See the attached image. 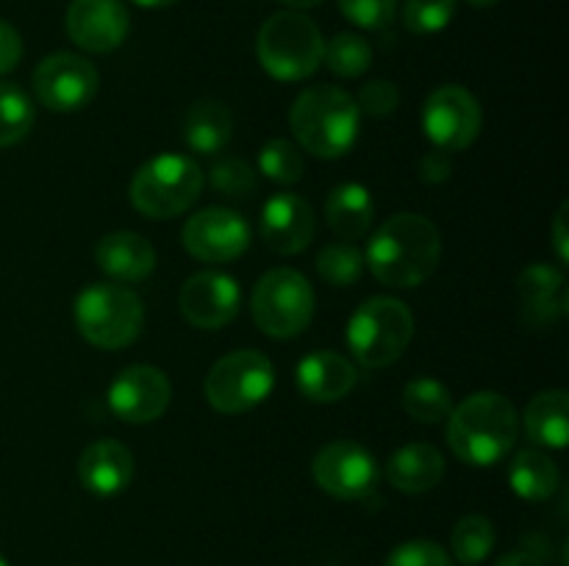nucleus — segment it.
I'll use <instances>...</instances> for the list:
<instances>
[{
  "label": "nucleus",
  "mask_w": 569,
  "mask_h": 566,
  "mask_svg": "<svg viewBox=\"0 0 569 566\" xmlns=\"http://www.w3.org/2000/svg\"><path fill=\"white\" fill-rule=\"evenodd\" d=\"M233 133V117L220 100H200L183 120V142L200 155H214L226 150Z\"/></svg>",
  "instance_id": "nucleus-25"
},
{
  "label": "nucleus",
  "mask_w": 569,
  "mask_h": 566,
  "mask_svg": "<svg viewBox=\"0 0 569 566\" xmlns=\"http://www.w3.org/2000/svg\"><path fill=\"white\" fill-rule=\"evenodd\" d=\"M315 481L337 499H365L378 486L376 455L359 442H331L315 455Z\"/></svg>",
  "instance_id": "nucleus-12"
},
{
  "label": "nucleus",
  "mask_w": 569,
  "mask_h": 566,
  "mask_svg": "<svg viewBox=\"0 0 569 566\" xmlns=\"http://www.w3.org/2000/svg\"><path fill=\"white\" fill-rule=\"evenodd\" d=\"M131 3L142 6V9H164V6L178 3V0H131Z\"/></svg>",
  "instance_id": "nucleus-42"
},
{
  "label": "nucleus",
  "mask_w": 569,
  "mask_h": 566,
  "mask_svg": "<svg viewBox=\"0 0 569 566\" xmlns=\"http://www.w3.org/2000/svg\"><path fill=\"white\" fill-rule=\"evenodd\" d=\"M76 327L100 350L128 347L139 338L144 322L142 300L122 283H89L72 305Z\"/></svg>",
  "instance_id": "nucleus-5"
},
{
  "label": "nucleus",
  "mask_w": 569,
  "mask_h": 566,
  "mask_svg": "<svg viewBox=\"0 0 569 566\" xmlns=\"http://www.w3.org/2000/svg\"><path fill=\"white\" fill-rule=\"evenodd\" d=\"M383 566H453L448 549L433 542H406L387 555Z\"/></svg>",
  "instance_id": "nucleus-36"
},
{
  "label": "nucleus",
  "mask_w": 569,
  "mask_h": 566,
  "mask_svg": "<svg viewBox=\"0 0 569 566\" xmlns=\"http://www.w3.org/2000/svg\"><path fill=\"white\" fill-rule=\"evenodd\" d=\"M442 259V236L422 214H395L378 228L367 244L365 264L392 289L422 286Z\"/></svg>",
  "instance_id": "nucleus-1"
},
{
  "label": "nucleus",
  "mask_w": 569,
  "mask_h": 566,
  "mask_svg": "<svg viewBox=\"0 0 569 566\" xmlns=\"http://www.w3.org/2000/svg\"><path fill=\"white\" fill-rule=\"evenodd\" d=\"M133 455L126 444L114 438L89 444L78 461V481L94 497H117L131 486Z\"/></svg>",
  "instance_id": "nucleus-18"
},
{
  "label": "nucleus",
  "mask_w": 569,
  "mask_h": 566,
  "mask_svg": "<svg viewBox=\"0 0 569 566\" xmlns=\"http://www.w3.org/2000/svg\"><path fill=\"white\" fill-rule=\"evenodd\" d=\"M337 3L353 26L367 28V31H383L395 20V9H398V0H337Z\"/></svg>",
  "instance_id": "nucleus-35"
},
{
  "label": "nucleus",
  "mask_w": 569,
  "mask_h": 566,
  "mask_svg": "<svg viewBox=\"0 0 569 566\" xmlns=\"http://www.w3.org/2000/svg\"><path fill=\"white\" fill-rule=\"evenodd\" d=\"M203 192V172L189 155L164 153L137 170L131 181V203L150 220L183 214Z\"/></svg>",
  "instance_id": "nucleus-7"
},
{
  "label": "nucleus",
  "mask_w": 569,
  "mask_h": 566,
  "mask_svg": "<svg viewBox=\"0 0 569 566\" xmlns=\"http://www.w3.org/2000/svg\"><path fill=\"white\" fill-rule=\"evenodd\" d=\"M289 125L303 150L317 159H339L350 153L361 128V111L353 94L339 87L303 89L289 111Z\"/></svg>",
  "instance_id": "nucleus-3"
},
{
  "label": "nucleus",
  "mask_w": 569,
  "mask_h": 566,
  "mask_svg": "<svg viewBox=\"0 0 569 566\" xmlns=\"http://www.w3.org/2000/svg\"><path fill=\"white\" fill-rule=\"evenodd\" d=\"M172 400V386L159 366L133 364L109 386V408L131 425L156 422Z\"/></svg>",
  "instance_id": "nucleus-14"
},
{
  "label": "nucleus",
  "mask_w": 569,
  "mask_h": 566,
  "mask_svg": "<svg viewBox=\"0 0 569 566\" xmlns=\"http://www.w3.org/2000/svg\"><path fill=\"white\" fill-rule=\"evenodd\" d=\"M520 436V416L509 397L476 392L450 411L448 444L465 464L492 466L511 453Z\"/></svg>",
  "instance_id": "nucleus-2"
},
{
  "label": "nucleus",
  "mask_w": 569,
  "mask_h": 566,
  "mask_svg": "<svg viewBox=\"0 0 569 566\" xmlns=\"http://www.w3.org/2000/svg\"><path fill=\"white\" fill-rule=\"evenodd\" d=\"M567 203H561L559 214H556V222H553V247H556V255H559L561 264H567L569 259V250H567Z\"/></svg>",
  "instance_id": "nucleus-40"
},
{
  "label": "nucleus",
  "mask_w": 569,
  "mask_h": 566,
  "mask_svg": "<svg viewBox=\"0 0 569 566\" xmlns=\"http://www.w3.org/2000/svg\"><path fill=\"white\" fill-rule=\"evenodd\" d=\"M211 186L226 198H248L256 189V172L242 159H222L211 166Z\"/></svg>",
  "instance_id": "nucleus-34"
},
{
  "label": "nucleus",
  "mask_w": 569,
  "mask_h": 566,
  "mask_svg": "<svg viewBox=\"0 0 569 566\" xmlns=\"http://www.w3.org/2000/svg\"><path fill=\"white\" fill-rule=\"evenodd\" d=\"M0 566H9V564H6V558H3V555H0Z\"/></svg>",
  "instance_id": "nucleus-45"
},
{
  "label": "nucleus",
  "mask_w": 569,
  "mask_h": 566,
  "mask_svg": "<svg viewBox=\"0 0 569 566\" xmlns=\"http://www.w3.org/2000/svg\"><path fill=\"white\" fill-rule=\"evenodd\" d=\"M420 175H422V181H428V183H442L445 178L450 175L448 153H445V150H431V153L422 159Z\"/></svg>",
  "instance_id": "nucleus-39"
},
{
  "label": "nucleus",
  "mask_w": 569,
  "mask_h": 566,
  "mask_svg": "<svg viewBox=\"0 0 569 566\" xmlns=\"http://www.w3.org/2000/svg\"><path fill=\"white\" fill-rule=\"evenodd\" d=\"M317 216L309 200L295 192L272 194L261 211V239L272 253L295 255L315 239Z\"/></svg>",
  "instance_id": "nucleus-17"
},
{
  "label": "nucleus",
  "mask_w": 569,
  "mask_h": 566,
  "mask_svg": "<svg viewBox=\"0 0 569 566\" xmlns=\"http://www.w3.org/2000/svg\"><path fill=\"white\" fill-rule=\"evenodd\" d=\"M37 111L17 83L0 81V148L22 142L31 133Z\"/></svg>",
  "instance_id": "nucleus-29"
},
{
  "label": "nucleus",
  "mask_w": 569,
  "mask_h": 566,
  "mask_svg": "<svg viewBox=\"0 0 569 566\" xmlns=\"http://www.w3.org/2000/svg\"><path fill=\"white\" fill-rule=\"evenodd\" d=\"M456 14V0H406L403 22L411 33H439L450 26Z\"/></svg>",
  "instance_id": "nucleus-33"
},
{
  "label": "nucleus",
  "mask_w": 569,
  "mask_h": 566,
  "mask_svg": "<svg viewBox=\"0 0 569 566\" xmlns=\"http://www.w3.org/2000/svg\"><path fill=\"white\" fill-rule=\"evenodd\" d=\"M403 408L411 420L422 422V425H437L445 416H450L453 397L445 383L433 381V377H417V381L406 383Z\"/></svg>",
  "instance_id": "nucleus-27"
},
{
  "label": "nucleus",
  "mask_w": 569,
  "mask_h": 566,
  "mask_svg": "<svg viewBox=\"0 0 569 566\" xmlns=\"http://www.w3.org/2000/svg\"><path fill=\"white\" fill-rule=\"evenodd\" d=\"M131 28L122 0H72L67 9V33L87 53H111Z\"/></svg>",
  "instance_id": "nucleus-16"
},
{
  "label": "nucleus",
  "mask_w": 569,
  "mask_h": 566,
  "mask_svg": "<svg viewBox=\"0 0 569 566\" xmlns=\"http://www.w3.org/2000/svg\"><path fill=\"white\" fill-rule=\"evenodd\" d=\"M322 39L320 28L303 17L300 11H278L256 37V55L264 72L276 81H303L315 75L322 64Z\"/></svg>",
  "instance_id": "nucleus-6"
},
{
  "label": "nucleus",
  "mask_w": 569,
  "mask_h": 566,
  "mask_svg": "<svg viewBox=\"0 0 569 566\" xmlns=\"http://www.w3.org/2000/svg\"><path fill=\"white\" fill-rule=\"evenodd\" d=\"M372 216H376L372 194L361 183H339L328 194L326 220L331 225V231L339 239H345V242H353V239L365 236L372 225Z\"/></svg>",
  "instance_id": "nucleus-23"
},
{
  "label": "nucleus",
  "mask_w": 569,
  "mask_h": 566,
  "mask_svg": "<svg viewBox=\"0 0 569 566\" xmlns=\"http://www.w3.org/2000/svg\"><path fill=\"white\" fill-rule=\"evenodd\" d=\"M495 566H548V564H545L537 553H531V549H515V553H506Z\"/></svg>",
  "instance_id": "nucleus-41"
},
{
  "label": "nucleus",
  "mask_w": 569,
  "mask_h": 566,
  "mask_svg": "<svg viewBox=\"0 0 569 566\" xmlns=\"http://www.w3.org/2000/svg\"><path fill=\"white\" fill-rule=\"evenodd\" d=\"M100 78L92 61H87L78 53H59L48 55L39 61L33 70V92L37 100L50 111H78L92 103L98 94Z\"/></svg>",
  "instance_id": "nucleus-11"
},
{
  "label": "nucleus",
  "mask_w": 569,
  "mask_h": 566,
  "mask_svg": "<svg viewBox=\"0 0 569 566\" xmlns=\"http://www.w3.org/2000/svg\"><path fill=\"white\" fill-rule=\"evenodd\" d=\"M259 170L276 183H298L303 178L306 164L298 144L287 139H270L259 153Z\"/></svg>",
  "instance_id": "nucleus-32"
},
{
  "label": "nucleus",
  "mask_w": 569,
  "mask_h": 566,
  "mask_svg": "<svg viewBox=\"0 0 569 566\" xmlns=\"http://www.w3.org/2000/svg\"><path fill=\"white\" fill-rule=\"evenodd\" d=\"M317 272L331 286H353L365 275V255L350 242L326 244L317 255Z\"/></svg>",
  "instance_id": "nucleus-31"
},
{
  "label": "nucleus",
  "mask_w": 569,
  "mask_h": 566,
  "mask_svg": "<svg viewBox=\"0 0 569 566\" xmlns=\"http://www.w3.org/2000/svg\"><path fill=\"white\" fill-rule=\"evenodd\" d=\"M94 261L114 281L137 283L156 270V250L139 233L117 231L100 239L94 247Z\"/></svg>",
  "instance_id": "nucleus-20"
},
{
  "label": "nucleus",
  "mask_w": 569,
  "mask_h": 566,
  "mask_svg": "<svg viewBox=\"0 0 569 566\" xmlns=\"http://www.w3.org/2000/svg\"><path fill=\"white\" fill-rule=\"evenodd\" d=\"M411 336H415V316L398 297L365 300L345 327L350 353L367 370H383L395 364L406 353Z\"/></svg>",
  "instance_id": "nucleus-4"
},
{
  "label": "nucleus",
  "mask_w": 569,
  "mask_h": 566,
  "mask_svg": "<svg viewBox=\"0 0 569 566\" xmlns=\"http://www.w3.org/2000/svg\"><path fill=\"white\" fill-rule=\"evenodd\" d=\"M526 433L533 444L565 449L569 442V397L565 388L542 392L528 403Z\"/></svg>",
  "instance_id": "nucleus-24"
},
{
  "label": "nucleus",
  "mask_w": 569,
  "mask_h": 566,
  "mask_svg": "<svg viewBox=\"0 0 569 566\" xmlns=\"http://www.w3.org/2000/svg\"><path fill=\"white\" fill-rule=\"evenodd\" d=\"M509 483L515 494L528 503H542V499L553 497L556 486H559V469L553 461L539 449H522L515 455L509 466Z\"/></svg>",
  "instance_id": "nucleus-26"
},
{
  "label": "nucleus",
  "mask_w": 569,
  "mask_h": 566,
  "mask_svg": "<svg viewBox=\"0 0 569 566\" xmlns=\"http://www.w3.org/2000/svg\"><path fill=\"white\" fill-rule=\"evenodd\" d=\"M470 6H478V9H489V6H495L498 0H467Z\"/></svg>",
  "instance_id": "nucleus-44"
},
{
  "label": "nucleus",
  "mask_w": 569,
  "mask_h": 566,
  "mask_svg": "<svg viewBox=\"0 0 569 566\" xmlns=\"http://www.w3.org/2000/svg\"><path fill=\"white\" fill-rule=\"evenodd\" d=\"M250 311L261 333L272 338H292L303 333L315 316V289L303 272L276 266L256 283Z\"/></svg>",
  "instance_id": "nucleus-8"
},
{
  "label": "nucleus",
  "mask_w": 569,
  "mask_h": 566,
  "mask_svg": "<svg viewBox=\"0 0 569 566\" xmlns=\"http://www.w3.org/2000/svg\"><path fill=\"white\" fill-rule=\"evenodd\" d=\"M322 61L328 70L339 78H359L370 70L372 64V48L365 37L359 33H337L331 42L322 50Z\"/></svg>",
  "instance_id": "nucleus-30"
},
{
  "label": "nucleus",
  "mask_w": 569,
  "mask_h": 566,
  "mask_svg": "<svg viewBox=\"0 0 569 566\" xmlns=\"http://www.w3.org/2000/svg\"><path fill=\"white\" fill-rule=\"evenodd\" d=\"M278 3L292 6V9H315V6H320L322 0H278Z\"/></svg>",
  "instance_id": "nucleus-43"
},
{
  "label": "nucleus",
  "mask_w": 569,
  "mask_h": 566,
  "mask_svg": "<svg viewBox=\"0 0 569 566\" xmlns=\"http://www.w3.org/2000/svg\"><path fill=\"white\" fill-rule=\"evenodd\" d=\"M181 236L187 253L206 264H228L250 247L248 220L237 211L220 209V205L189 216Z\"/></svg>",
  "instance_id": "nucleus-13"
},
{
  "label": "nucleus",
  "mask_w": 569,
  "mask_h": 566,
  "mask_svg": "<svg viewBox=\"0 0 569 566\" xmlns=\"http://www.w3.org/2000/svg\"><path fill=\"white\" fill-rule=\"evenodd\" d=\"M520 305L526 322L533 327L553 325L561 314L567 311V294H565V277L559 270L548 264H531L522 270L520 283Z\"/></svg>",
  "instance_id": "nucleus-21"
},
{
  "label": "nucleus",
  "mask_w": 569,
  "mask_h": 566,
  "mask_svg": "<svg viewBox=\"0 0 569 566\" xmlns=\"http://www.w3.org/2000/svg\"><path fill=\"white\" fill-rule=\"evenodd\" d=\"M300 394L311 403H337L348 397L359 383V372L345 355L333 350H315L306 358H300L295 372Z\"/></svg>",
  "instance_id": "nucleus-19"
},
{
  "label": "nucleus",
  "mask_w": 569,
  "mask_h": 566,
  "mask_svg": "<svg viewBox=\"0 0 569 566\" xmlns=\"http://www.w3.org/2000/svg\"><path fill=\"white\" fill-rule=\"evenodd\" d=\"M22 59V39L17 33L14 26H9L6 20H0V75L11 72Z\"/></svg>",
  "instance_id": "nucleus-38"
},
{
  "label": "nucleus",
  "mask_w": 569,
  "mask_h": 566,
  "mask_svg": "<svg viewBox=\"0 0 569 566\" xmlns=\"http://www.w3.org/2000/svg\"><path fill=\"white\" fill-rule=\"evenodd\" d=\"M242 292L239 283L226 272H198L187 277L178 294L183 320L192 322L200 331H220L228 322L237 320Z\"/></svg>",
  "instance_id": "nucleus-15"
},
{
  "label": "nucleus",
  "mask_w": 569,
  "mask_h": 566,
  "mask_svg": "<svg viewBox=\"0 0 569 566\" xmlns=\"http://www.w3.org/2000/svg\"><path fill=\"white\" fill-rule=\"evenodd\" d=\"M276 386L272 361L259 350H237L211 366L206 377V400L220 414H244L270 397Z\"/></svg>",
  "instance_id": "nucleus-9"
},
{
  "label": "nucleus",
  "mask_w": 569,
  "mask_h": 566,
  "mask_svg": "<svg viewBox=\"0 0 569 566\" xmlns=\"http://www.w3.org/2000/svg\"><path fill=\"white\" fill-rule=\"evenodd\" d=\"M400 103V92L395 83L383 81V78H378V81H370L361 87L359 98H356V105H359V111H367L370 117H387L392 114L395 109H398Z\"/></svg>",
  "instance_id": "nucleus-37"
},
{
  "label": "nucleus",
  "mask_w": 569,
  "mask_h": 566,
  "mask_svg": "<svg viewBox=\"0 0 569 566\" xmlns=\"http://www.w3.org/2000/svg\"><path fill=\"white\" fill-rule=\"evenodd\" d=\"M387 477L398 492L426 494L445 477V458L433 444L411 442L387 461Z\"/></svg>",
  "instance_id": "nucleus-22"
},
{
  "label": "nucleus",
  "mask_w": 569,
  "mask_h": 566,
  "mask_svg": "<svg viewBox=\"0 0 569 566\" xmlns=\"http://www.w3.org/2000/svg\"><path fill=\"white\" fill-rule=\"evenodd\" d=\"M495 538L498 536H495L492 522L481 514H470L456 522L453 533H450V549L459 564L478 566L495 549Z\"/></svg>",
  "instance_id": "nucleus-28"
},
{
  "label": "nucleus",
  "mask_w": 569,
  "mask_h": 566,
  "mask_svg": "<svg viewBox=\"0 0 569 566\" xmlns=\"http://www.w3.org/2000/svg\"><path fill=\"white\" fill-rule=\"evenodd\" d=\"M481 105L465 87H439L422 105V128L431 144L445 153H456L476 142L481 133Z\"/></svg>",
  "instance_id": "nucleus-10"
}]
</instances>
